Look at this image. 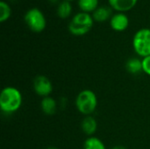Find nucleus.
<instances>
[{"instance_id": "1", "label": "nucleus", "mask_w": 150, "mask_h": 149, "mask_svg": "<svg viewBox=\"0 0 150 149\" xmlns=\"http://www.w3.org/2000/svg\"><path fill=\"white\" fill-rule=\"evenodd\" d=\"M22 94L15 87L7 86L4 88L0 94V108L4 113L11 114L16 112L22 105Z\"/></svg>"}, {"instance_id": "2", "label": "nucleus", "mask_w": 150, "mask_h": 149, "mask_svg": "<svg viewBox=\"0 0 150 149\" xmlns=\"http://www.w3.org/2000/svg\"><path fill=\"white\" fill-rule=\"evenodd\" d=\"M94 19L90 13L80 11L76 13L69 24V31L75 36H83L88 33L93 26Z\"/></svg>"}, {"instance_id": "3", "label": "nucleus", "mask_w": 150, "mask_h": 149, "mask_svg": "<svg viewBox=\"0 0 150 149\" xmlns=\"http://www.w3.org/2000/svg\"><path fill=\"white\" fill-rule=\"evenodd\" d=\"M98 106V97L91 90H83L76 97V107L84 116L91 115Z\"/></svg>"}, {"instance_id": "4", "label": "nucleus", "mask_w": 150, "mask_h": 149, "mask_svg": "<svg viewBox=\"0 0 150 149\" xmlns=\"http://www.w3.org/2000/svg\"><path fill=\"white\" fill-rule=\"evenodd\" d=\"M24 20L28 28L37 33L43 32L47 25V20L44 13L36 7L31 8L25 12Z\"/></svg>"}, {"instance_id": "5", "label": "nucleus", "mask_w": 150, "mask_h": 149, "mask_svg": "<svg viewBox=\"0 0 150 149\" xmlns=\"http://www.w3.org/2000/svg\"><path fill=\"white\" fill-rule=\"evenodd\" d=\"M133 47L139 56L144 58L150 55L149 28H142L135 32L133 39Z\"/></svg>"}, {"instance_id": "6", "label": "nucleus", "mask_w": 150, "mask_h": 149, "mask_svg": "<svg viewBox=\"0 0 150 149\" xmlns=\"http://www.w3.org/2000/svg\"><path fill=\"white\" fill-rule=\"evenodd\" d=\"M33 90L40 97H49L53 91V84L48 77L45 76H38L33 80Z\"/></svg>"}, {"instance_id": "7", "label": "nucleus", "mask_w": 150, "mask_h": 149, "mask_svg": "<svg viewBox=\"0 0 150 149\" xmlns=\"http://www.w3.org/2000/svg\"><path fill=\"white\" fill-rule=\"evenodd\" d=\"M110 25L116 32H123L129 25V18L124 12H117L110 18Z\"/></svg>"}, {"instance_id": "8", "label": "nucleus", "mask_w": 150, "mask_h": 149, "mask_svg": "<svg viewBox=\"0 0 150 149\" xmlns=\"http://www.w3.org/2000/svg\"><path fill=\"white\" fill-rule=\"evenodd\" d=\"M138 0H108L110 7L119 12H125L133 9Z\"/></svg>"}, {"instance_id": "9", "label": "nucleus", "mask_w": 150, "mask_h": 149, "mask_svg": "<svg viewBox=\"0 0 150 149\" xmlns=\"http://www.w3.org/2000/svg\"><path fill=\"white\" fill-rule=\"evenodd\" d=\"M82 131L88 136H92L98 129V122L94 117L91 115L85 116V118L82 120L81 123Z\"/></svg>"}, {"instance_id": "10", "label": "nucleus", "mask_w": 150, "mask_h": 149, "mask_svg": "<svg viewBox=\"0 0 150 149\" xmlns=\"http://www.w3.org/2000/svg\"><path fill=\"white\" fill-rule=\"evenodd\" d=\"M112 7L109 6H98L93 12L92 18L94 21L104 22L112 18Z\"/></svg>"}, {"instance_id": "11", "label": "nucleus", "mask_w": 150, "mask_h": 149, "mask_svg": "<svg viewBox=\"0 0 150 149\" xmlns=\"http://www.w3.org/2000/svg\"><path fill=\"white\" fill-rule=\"evenodd\" d=\"M40 107L46 115L51 116L54 115L57 111V103L52 97H46L41 100Z\"/></svg>"}, {"instance_id": "12", "label": "nucleus", "mask_w": 150, "mask_h": 149, "mask_svg": "<svg viewBox=\"0 0 150 149\" xmlns=\"http://www.w3.org/2000/svg\"><path fill=\"white\" fill-rule=\"evenodd\" d=\"M126 69L128 73L132 75H138L141 72H143L142 60L136 58V57L128 59L126 63Z\"/></svg>"}, {"instance_id": "13", "label": "nucleus", "mask_w": 150, "mask_h": 149, "mask_svg": "<svg viewBox=\"0 0 150 149\" xmlns=\"http://www.w3.org/2000/svg\"><path fill=\"white\" fill-rule=\"evenodd\" d=\"M56 12H57L58 17L61 18H69L72 12V6L70 4V2L67 0H63L62 2H61L58 4Z\"/></svg>"}, {"instance_id": "14", "label": "nucleus", "mask_w": 150, "mask_h": 149, "mask_svg": "<svg viewBox=\"0 0 150 149\" xmlns=\"http://www.w3.org/2000/svg\"><path fill=\"white\" fill-rule=\"evenodd\" d=\"M83 149H106V147L99 138L91 136L84 141Z\"/></svg>"}, {"instance_id": "15", "label": "nucleus", "mask_w": 150, "mask_h": 149, "mask_svg": "<svg viewBox=\"0 0 150 149\" xmlns=\"http://www.w3.org/2000/svg\"><path fill=\"white\" fill-rule=\"evenodd\" d=\"M78 5L82 11L91 13L98 7V0H78Z\"/></svg>"}, {"instance_id": "16", "label": "nucleus", "mask_w": 150, "mask_h": 149, "mask_svg": "<svg viewBox=\"0 0 150 149\" xmlns=\"http://www.w3.org/2000/svg\"><path fill=\"white\" fill-rule=\"evenodd\" d=\"M11 15V9L5 1L0 2V22L3 23L9 19Z\"/></svg>"}, {"instance_id": "17", "label": "nucleus", "mask_w": 150, "mask_h": 149, "mask_svg": "<svg viewBox=\"0 0 150 149\" xmlns=\"http://www.w3.org/2000/svg\"><path fill=\"white\" fill-rule=\"evenodd\" d=\"M142 69H143V72L146 75L150 76V55L142 58Z\"/></svg>"}, {"instance_id": "18", "label": "nucleus", "mask_w": 150, "mask_h": 149, "mask_svg": "<svg viewBox=\"0 0 150 149\" xmlns=\"http://www.w3.org/2000/svg\"><path fill=\"white\" fill-rule=\"evenodd\" d=\"M111 149H127L126 147H124V146H121V145H118V146H115V147H113Z\"/></svg>"}, {"instance_id": "19", "label": "nucleus", "mask_w": 150, "mask_h": 149, "mask_svg": "<svg viewBox=\"0 0 150 149\" xmlns=\"http://www.w3.org/2000/svg\"><path fill=\"white\" fill-rule=\"evenodd\" d=\"M47 149H59L58 148H55V147H49V148H47Z\"/></svg>"}, {"instance_id": "20", "label": "nucleus", "mask_w": 150, "mask_h": 149, "mask_svg": "<svg viewBox=\"0 0 150 149\" xmlns=\"http://www.w3.org/2000/svg\"><path fill=\"white\" fill-rule=\"evenodd\" d=\"M67 1H69L70 2V1H73V0H67Z\"/></svg>"}]
</instances>
